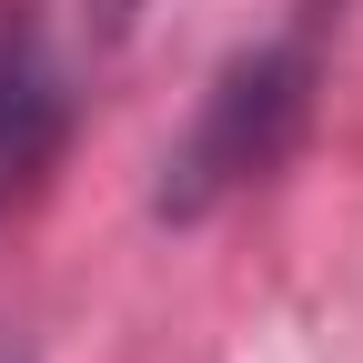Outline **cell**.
Segmentation results:
<instances>
[{"mask_svg": "<svg viewBox=\"0 0 363 363\" xmlns=\"http://www.w3.org/2000/svg\"><path fill=\"white\" fill-rule=\"evenodd\" d=\"M313 111V40H252L242 61H222L202 111L182 121V142L162 152V212L172 222H202L212 202H233L242 182H262L272 162L293 152V131Z\"/></svg>", "mask_w": 363, "mask_h": 363, "instance_id": "obj_1", "label": "cell"}, {"mask_svg": "<svg viewBox=\"0 0 363 363\" xmlns=\"http://www.w3.org/2000/svg\"><path fill=\"white\" fill-rule=\"evenodd\" d=\"M131 11H142V0H81V21H91V30H131Z\"/></svg>", "mask_w": 363, "mask_h": 363, "instance_id": "obj_2", "label": "cell"}, {"mask_svg": "<svg viewBox=\"0 0 363 363\" xmlns=\"http://www.w3.org/2000/svg\"><path fill=\"white\" fill-rule=\"evenodd\" d=\"M0 363H30V353H21V343H0Z\"/></svg>", "mask_w": 363, "mask_h": 363, "instance_id": "obj_3", "label": "cell"}]
</instances>
